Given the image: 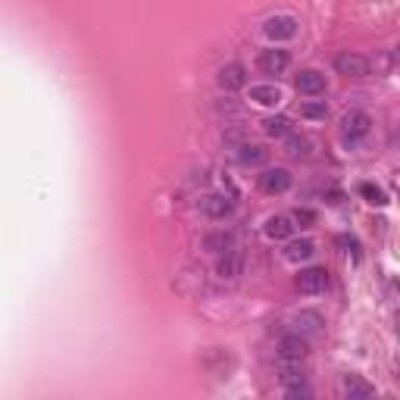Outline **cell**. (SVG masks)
I'll use <instances>...</instances> for the list:
<instances>
[{
	"label": "cell",
	"instance_id": "cell-1",
	"mask_svg": "<svg viewBox=\"0 0 400 400\" xmlns=\"http://www.w3.org/2000/svg\"><path fill=\"white\" fill-rule=\"evenodd\" d=\"M334 69H338V75H344V78H366L369 75V60L363 54L344 50V54L334 56Z\"/></svg>",
	"mask_w": 400,
	"mask_h": 400
},
{
	"label": "cell",
	"instance_id": "cell-2",
	"mask_svg": "<svg viewBox=\"0 0 400 400\" xmlns=\"http://www.w3.org/2000/svg\"><path fill=\"white\" fill-rule=\"evenodd\" d=\"M369 128H372V119H369V113H363V110H351L344 119H341V135H344L347 141L366 138Z\"/></svg>",
	"mask_w": 400,
	"mask_h": 400
},
{
	"label": "cell",
	"instance_id": "cell-3",
	"mask_svg": "<svg viewBox=\"0 0 400 400\" xmlns=\"http://www.w3.org/2000/svg\"><path fill=\"white\" fill-rule=\"evenodd\" d=\"M297 288H301V294H322V291L329 288V272L319 269V266L301 269V275H297Z\"/></svg>",
	"mask_w": 400,
	"mask_h": 400
},
{
	"label": "cell",
	"instance_id": "cell-4",
	"mask_svg": "<svg viewBox=\"0 0 400 400\" xmlns=\"http://www.w3.org/2000/svg\"><path fill=\"white\" fill-rule=\"evenodd\" d=\"M257 66L263 69L266 75H281V72L291 66V54L288 50H281V47H269L257 56Z\"/></svg>",
	"mask_w": 400,
	"mask_h": 400
},
{
	"label": "cell",
	"instance_id": "cell-5",
	"mask_svg": "<svg viewBox=\"0 0 400 400\" xmlns=\"http://www.w3.org/2000/svg\"><path fill=\"white\" fill-rule=\"evenodd\" d=\"M266 38L272 41H291L297 35V19L294 16H269L263 23Z\"/></svg>",
	"mask_w": 400,
	"mask_h": 400
},
{
	"label": "cell",
	"instance_id": "cell-6",
	"mask_svg": "<svg viewBox=\"0 0 400 400\" xmlns=\"http://www.w3.org/2000/svg\"><path fill=\"white\" fill-rule=\"evenodd\" d=\"M279 356L285 363H301L303 356H307V338H303L301 332L285 334V338L279 341Z\"/></svg>",
	"mask_w": 400,
	"mask_h": 400
},
{
	"label": "cell",
	"instance_id": "cell-7",
	"mask_svg": "<svg viewBox=\"0 0 400 400\" xmlns=\"http://www.w3.org/2000/svg\"><path fill=\"white\" fill-rule=\"evenodd\" d=\"M244 272V257L238 250H225L219 253V263H216V275L225 281H235Z\"/></svg>",
	"mask_w": 400,
	"mask_h": 400
},
{
	"label": "cell",
	"instance_id": "cell-8",
	"mask_svg": "<svg viewBox=\"0 0 400 400\" xmlns=\"http://www.w3.org/2000/svg\"><path fill=\"white\" fill-rule=\"evenodd\" d=\"M260 188H263L266 194H285L291 188V172L288 169H266L263 176H260Z\"/></svg>",
	"mask_w": 400,
	"mask_h": 400
},
{
	"label": "cell",
	"instance_id": "cell-9",
	"mask_svg": "<svg viewBox=\"0 0 400 400\" xmlns=\"http://www.w3.org/2000/svg\"><path fill=\"white\" fill-rule=\"evenodd\" d=\"M297 91L307 94V97H319V94H325V75L316 69H303L301 75H297Z\"/></svg>",
	"mask_w": 400,
	"mask_h": 400
},
{
	"label": "cell",
	"instance_id": "cell-10",
	"mask_svg": "<svg viewBox=\"0 0 400 400\" xmlns=\"http://www.w3.org/2000/svg\"><path fill=\"white\" fill-rule=\"evenodd\" d=\"M219 85L225 91H241L247 85V69L241 66V63H225V66L219 69Z\"/></svg>",
	"mask_w": 400,
	"mask_h": 400
},
{
	"label": "cell",
	"instance_id": "cell-11",
	"mask_svg": "<svg viewBox=\"0 0 400 400\" xmlns=\"http://www.w3.org/2000/svg\"><path fill=\"white\" fill-rule=\"evenodd\" d=\"M200 210L210 219H225V216L235 210V203H231V198H225V194H207V198L200 200Z\"/></svg>",
	"mask_w": 400,
	"mask_h": 400
},
{
	"label": "cell",
	"instance_id": "cell-12",
	"mask_svg": "<svg viewBox=\"0 0 400 400\" xmlns=\"http://www.w3.org/2000/svg\"><path fill=\"white\" fill-rule=\"evenodd\" d=\"M341 394L351 397V400H366L375 394V388L369 382H363L360 375H344L341 378Z\"/></svg>",
	"mask_w": 400,
	"mask_h": 400
},
{
	"label": "cell",
	"instance_id": "cell-13",
	"mask_svg": "<svg viewBox=\"0 0 400 400\" xmlns=\"http://www.w3.org/2000/svg\"><path fill=\"white\" fill-rule=\"evenodd\" d=\"M266 235L272 238V241H288V238L294 235V225H291L288 216H269L266 219Z\"/></svg>",
	"mask_w": 400,
	"mask_h": 400
},
{
	"label": "cell",
	"instance_id": "cell-14",
	"mask_svg": "<svg viewBox=\"0 0 400 400\" xmlns=\"http://www.w3.org/2000/svg\"><path fill=\"white\" fill-rule=\"evenodd\" d=\"M250 100L253 104H260V107H275L281 100V91H279V85H253Z\"/></svg>",
	"mask_w": 400,
	"mask_h": 400
},
{
	"label": "cell",
	"instance_id": "cell-15",
	"mask_svg": "<svg viewBox=\"0 0 400 400\" xmlns=\"http://www.w3.org/2000/svg\"><path fill=\"white\" fill-rule=\"evenodd\" d=\"M310 138H303V135H285V154L291 159H307L310 157Z\"/></svg>",
	"mask_w": 400,
	"mask_h": 400
},
{
	"label": "cell",
	"instance_id": "cell-16",
	"mask_svg": "<svg viewBox=\"0 0 400 400\" xmlns=\"http://www.w3.org/2000/svg\"><path fill=\"white\" fill-rule=\"evenodd\" d=\"M294 325H297V332L301 334H319L322 332V316H319V313H313V310H303L301 316L294 319Z\"/></svg>",
	"mask_w": 400,
	"mask_h": 400
},
{
	"label": "cell",
	"instance_id": "cell-17",
	"mask_svg": "<svg viewBox=\"0 0 400 400\" xmlns=\"http://www.w3.org/2000/svg\"><path fill=\"white\" fill-rule=\"evenodd\" d=\"M231 244H235V238L229 231H210L203 238V250H210V253H225V250H231Z\"/></svg>",
	"mask_w": 400,
	"mask_h": 400
},
{
	"label": "cell",
	"instance_id": "cell-18",
	"mask_svg": "<svg viewBox=\"0 0 400 400\" xmlns=\"http://www.w3.org/2000/svg\"><path fill=\"white\" fill-rule=\"evenodd\" d=\"M238 163L241 166H263L266 150L257 147V144H238Z\"/></svg>",
	"mask_w": 400,
	"mask_h": 400
},
{
	"label": "cell",
	"instance_id": "cell-19",
	"mask_svg": "<svg viewBox=\"0 0 400 400\" xmlns=\"http://www.w3.org/2000/svg\"><path fill=\"white\" fill-rule=\"evenodd\" d=\"M313 241H307V238H301V241H291L288 247H285V257L291 260V263H301V260H310L313 257Z\"/></svg>",
	"mask_w": 400,
	"mask_h": 400
},
{
	"label": "cell",
	"instance_id": "cell-20",
	"mask_svg": "<svg viewBox=\"0 0 400 400\" xmlns=\"http://www.w3.org/2000/svg\"><path fill=\"white\" fill-rule=\"evenodd\" d=\"M263 132L269 138H285L291 135V119L288 116H269V119H263Z\"/></svg>",
	"mask_w": 400,
	"mask_h": 400
},
{
	"label": "cell",
	"instance_id": "cell-21",
	"mask_svg": "<svg viewBox=\"0 0 400 400\" xmlns=\"http://www.w3.org/2000/svg\"><path fill=\"white\" fill-rule=\"evenodd\" d=\"M301 116H303V119L319 122V119H325V116H329V107H325V100H307V104L301 107Z\"/></svg>",
	"mask_w": 400,
	"mask_h": 400
},
{
	"label": "cell",
	"instance_id": "cell-22",
	"mask_svg": "<svg viewBox=\"0 0 400 400\" xmlns=\"http://www.w3.org/2000/svg\"><path fill=\"white\" fill-rule=\"evenodd\" d=\"M360 194H363V198H366L369 203H372V207H384V203H388L384 191H382L378 185H372V181H363V185H360Z\"/></svg>",
	"mask_w": 400,
	"mask_h": 400
},
{
	"label": "cell",
	"instance_id": "cell-23",
	"mask_svg": "<svg viewBox=\"0 0 400 400\" xmlns=\"http://www.w3.org/2000/svg\"><path fill=\"white\" fill-rule=\"evenodd\" d=\"M291 222H297L301 229H310V225L316 222V213H313V210H307V207H297L294 216H291Z\"/></svg>",
	"mask_w": 400,
	"mask_h": 400
},
{
	"label": "cell",
	"instance_id": "cell-24",
	"mask_svg": "<svg viewBox=\"0 0 400 400\" xmlns=\"http://www.w3.org/2000/svg\"><path fill=\"white\" fill-rule=\"evenodd\" d=\"M338 244L344 247L347 253H353V257H360V244H356V238H347V235H341V238H338Z\"/></svg>",
	"mask_w": 400,
	"mask_h": 400
}]
</instances>
